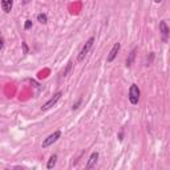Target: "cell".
I'll return each instance as SVG.
<instances>
[{"label":"cell","mask_w":170,"mask_h":170,"mask_svg":"<svg viewBox=\"0 0 170 170\" xmlns=\"http://www.w3.org/2000/svg\"><path fill=\"white\" fill-rule=\"evenodd\" d=\"M93 42H95V37L92 36V37H89L86 41H85V44H84V47L81 48V51H80V55H79V57H77V60L79 61H82V60L85 59V56L88 55L89 53V51H90V48L93 47Z\"/></svg>","instance_id":"1"},{"label":"cell","mask_w":170,"mask_h":170,"mask_svg":"<svg viewBox=\"0 0 170 170\" xmlns=\"http://www.w3.org/2000/svg\"><path fill=\"white\" fill-rule=\"evenodd\" d=\"M60 137H61V132H60V130H56V132H53L52 134H49L48 137L42 141V144H41L42 149H47V147H49L51 145H53Z\"/></svg>","instance_id":"2"},{"label":"cell","mask_w":170,"mask_h":170,"mask_svg":"<svg viewBox=\"0 0 170 170\" xmlns=\"http://www.w3.org/2000/svg\"><path fill=\"white\" fill-rule=\"evenodd\" d=\"M129 101H130V104L136 105L138 104V100H140V89H138V86L136 84H132L130 85V89H129Z\"/></svg>","instance_id":"3"},{"label":"cell","mask_w":170,"mask_h":170,"mask_svg":"<svg viewBox=\"0 0 170 170\" xmlns=\"http://www.w3.org/2000/svg\"><path fill=\"white\" fill-rule=\"evenodd\" d=\"M61 96H62L61 92H57V93H55V95H53V97H51L48 101H47L45 104L41 106V110H48V109H51L52 106H55V105L57 104V101H59L60 98H61Z\"/></svg>","instance_id":"4"},{"label":"cell","mask_w":170,"mask_h":170,"mask_svg":"<svg viewBox=\"0 0 170 170\" xmlns=\"http://www.w3.org/2000/svg\"><path fill=\"white\" fill-rule=\"evenodd\" d=\"M120 48H121V44H120V42H116L114 45L112 47L110 52H109L108 57H106V61H108V62H112V61H113V60L116 59V56H117V53L120 52Z\"/></svg>","instance_id":"5"},{"label":"cell","mask_w":170,"mask_h":170,"mask_svg":"<svg viewBox=\"0 0 170 170\" xmlns=\"http://www.w3.org/2000/svg\"><path fill=\"white\" fill-rule=\"evenodd\" d=\"M97 160H98V153L97 151H93V153L90 154V157H89L88 164H86V169L88 170L93 169V167L96 166V164H97Z\"/></svg>","instance_id":"6"},{"label":"cell","mask_w":170,"mask_h":170,"mask_svg":"<svg viewBox=\"0 0 170 170\" xmlns=\"http://www.w3.org/2000/svg\"><path fill=\"white\" fill-rule=\"evenodd\" d=\"M13 5V0H1V10L5 13H10Z\"/></svg>","instance_id":"7"},{"label":"cell","mask_w":170,"mask_h":170,"mask_svg":"<svg viewBox=\"0 0 170 170\" xmlns=\"http://www.w3.org/2000/svg\"><path fill=\"white\" fill-rule=\"evenodd\" d=\"M160 32L164 35V39L166 40L167 39V35H169V27H167L166 21H160Z\"/></svg>","instance_id":"8"},{"label":"cell","mask_w":170,"mask_h":170,"mask_svg":"<svg viewBox=\"0 0 170 170\" xmlns=\"http://www.w3.org/2000/svg\"><path fill=\"white\" fill-rule=\"evenodd\" d=\"M136 53H137V48H133V51L129 53V56H128V59H126V66H130L133 64L134 59H136Z\"/></svg>","instance_id":"9"},{"label":"cell","mask_w":170,"mask_h":170,"mask_svg":"<svg viewBox=\"0 0 170 170\" xmlns=\"http://www.w3.org/2000/svg\"><path fill=\"white\" fill-rule=\"evenodd\" d=\"M56 162H57V156H56V154H53V156H51V157H49L48 164H47V167H48V169H53V167H55V165H56Z\"/></svg>","instance_id":"10"},{"label":"cell","mask_w":170,"mask_h":170,"mask_svg":"<svg viewBox=\"0 0 170 170\" xmlns=\"http://www.w3.org/2000/svg\"><path fill=\"white\" fill-rule=\"evenodd\" d=\"M37 21L41 24H47L48 23V16H47L45 13H39L37 15Z\"/></svg>","instance_id":"11"},{"label":"cell","mask_w":170,"mask_h":170,"mask_svg":"<svg viewBox=\"0 0 170 170\" xmlns=\"http://www.w3.org/2000/svg\"><path fill=\"white\" fill-rule=\"evenodd\" d=\"M71 68H72V62H68V65H66V68L62 71V73H61V77H65L66 75L69 73V71H71Z\"/></svg>","instance_id":"12"},{"label":"cell","mask_w":170,"mask_h":170,"mask_svg":"<svg viewBox=\"0 0 170 170\" xmlns=\"http://www.w3.org/2000/svg\"><path fill=\"white\" fill-rule=\"evenodd\" d=\"M21 47H23V53H24V55H28L29 49H28V45H27V42H25V41L21 42Z\"/></svg>","instance_id":"13"},{"label":"cell","mask_w":170,"mask_h":170,"mask_svg":"<svg viewBox=\"0 0 170 170\" xmlns=\"http://www.w3.org/2000/svg\"><path fill=\"white\" fill-rule=\"evenodd\" d=\"M81 102H82V98H79V100H77V101H76L75 104H73V106H72V109H73V110H76V109H79V106L81 105Z\"/></svg>","instance_id":"14"},{"label":"cell","mask_w":170,"mask_h":170,"mask_svg":"<svg viewBox=\"0 0 170 170\" xmlns=\"http://www.w3.org/2000/svg\"><path fill=\"white\" fill-rule=\"evenodd\" d=\"M29 28H32V21H31V20H27L25 24H24V29H29Z\"/></svg>","instance_id":"15"},{"label":"cell","mask_w":170,"mask_h":170,"mask_svg":"<svg viewBox=\"0 0 170 170\" xmlns=\"http://www.w3.org/2000/svg\"><path fill=\"white\" fill-rule=\"evenodd\" d=\"M153 57H154V55H153V53H150V59L147 57V60H146V65H147V66L151 64V61H153Z\"/></svg>","instance_id":"16"},{"label":"cell","mask_w":170,"mask_h":170,"mask_svg":"<svg viewBox=\"0 0 170 170\" xmlns=\"http://www.w3.org/2000/svg\"><path fill=\"white\" fill-rule=\"evenodd\" d=\"M3 47H4V39L1 36H0V51L3 49Z\"/></svg>","instance_id":"17"},{"label":"cell","mask_w":170,"mask_h":170,"mask_svg":"<svg viewBox=\"0 0 170 170\" xmlns=\"http://www.w3.org/2000/svg\"><path fill=\"white\" fill-rule=\"evenodd\" d=\"M154 1H156V3H161V1H162V0H154Z\"/></svg>","instance_id":"18"}]
</instances>
